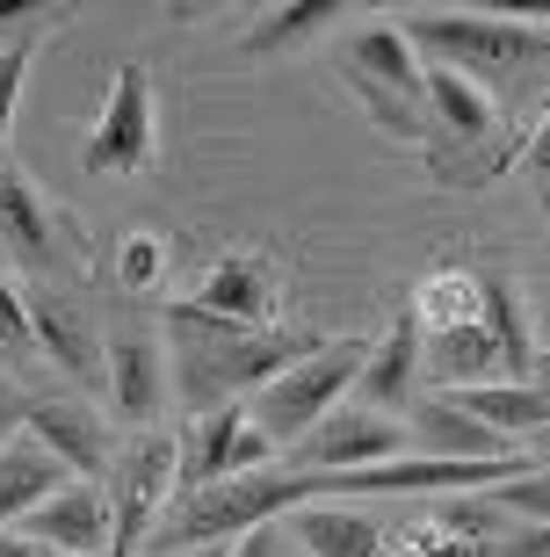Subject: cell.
Here are the masks:
<instances>
[{
    "instance_id": "cell-33",
    "label": "cell",
    "mask_w": 550,
    "mask_h": 557,
    "mask_svg": "<svg viewBox=\"0 0 550 557\" xmlns=\"http://www.w3.org/2000/svg\"><path fill=\"white\" fill-rule=\"evenodd\" d=\"M536 449H543V456H550V428H543V434H536Z\"/></svg>"
},
{
    "instance_id": "cell-13",
    "label": "cell",
    "mask_w": 550,
    "mask_h": 557,
    "mask_svg": "<svg viewBox=\"0 0 550 557\" xmlns=\"http://www.w3.org/2000/svg\"><path fill=\"white\" fill-rule=\"evenodd\" d=\"M22 428L37 434L44 449L59 456L73 478H95V471H109V434H102V420L87 413L81 398H29V413H22Z\"/></svg>"
},
{
    "instance_id": "cell-8",
    "label": "cell",
    "mask_w": 550,
    "mask_h": 557,
    "mask_svg": "<svg viewBox=\"0 0 550 557\" xmlns=\"http://www.w3.org/2000/svg\"><path fill=\"white\" fill-rule=\"evenodd\" d=\"M152 166V73L138 59L117 65V95H109L95 145H87V174H138Z\"/></svg>"
},
{
    "instance_id": "cell-22",
    "label": "cell",
    "mask_w": 550,
    "mask_h": 557,
    "mask_svg": "<svg viewBox=\"0 0 550 557\" xmlns=\"http://www.w3.org/2000/svg\"><path fill=\"white\" fill-rule=\"evenodd\" d=\"M492 507L508 521H529V529H543L550 521V471H522V478H508L500 493H492Z\"/></svg>"
},
{
    "instance_id": "cell-28",
    "label": "cell",
    "mask_w": 550,
    "mask_h": 557,
    "mask_svg": "<svg viewBox=\"0 0 550 557\" xmlns=\"http://www.w3.org/2000/svg\"><path fill=\"white\" fill-rule=\"evenodd\" d=\"M22 413H29V398H15L8 384H0V449H8V442L22 434Z\"/></svg>"
},
{
    "instance_id": "cell-20",
    "label": "cell",
    "mask_w": 550,
    "mask_h": 557,
    "mask_svg": "<svg viewBox=\"0 0 550 557\" xmlns=\"http://www.w3.org/2000/svg\"><path fill=\"white\" fill-rule=\"evenodd\" d=\"M261 305H268V269L254 261V253H232V261L204 283V297L174 305V319H218V311H232V319H261Z\"/></svg>"
},
{
    "instance_id": "cell-4",
    "label": "cell",
    "mask_w": 550,
    "mask_h": 557,
    "mask_svg": "<svg viewBox=\"0 0 550 557\" xmlns=\"http://www.w3.org/2000/svg\"><path fill=\"white\" fill-rule=\"evenodd\" d=\"M0 247L29 269V283L81 275V232L65 225L59 210L29 188V174H22V166H8V160H0Z\"/></svg>"
},
{
    "instance_id": "cell-10",
    "label": "cell",
    "mask_w": 550,
    "mask_h": 557,
    "mask_svg": "<svg viewBox=\"0 0 550 557\" xmlns=\"http://www.w3.org/2000/svg\"><path fill=\"white\" fill-rule=\"evenodd\" d=\"M22 543H44V550H65V557H109V493L102 485H65L37 507V515L15 521Z\"/></svg>"
},
{
    "instance_id": "cell-19",
    "label": "cell",
    "mask_w": 550,
    "mask_h": 557,
    "mask_svg": "<svg viewBox=\"0 0 550 557\" xmlns=\"http://www.w3.org/2000/svg\"><path fill=\"white\" fill-rule=\"evenodd\" d=\"M478 305H486V326H492V348H500V370H508V384H529L536 341H529V311H522V289L500 283V275H478Z\"/></svg>"
},
{
    "instance_id": "cell-32",
    "label": "cell",
    "mask_w": 550,
    "mask_h": 557,
    "mask_svg": "<svg viewBox=\"0 0 550 557\" xmlns=\"http://www.w3.org/2000/svg\"><path fill=\"white\" fill-rule=\"evenodd\" d=\"M174 557H232L224 543H196V550H174Z\"/></svg>"
},
{
    "instance_id": "cell-18",
    "label": "cell",
    "mask_w": 550,
    "mask_h": 557,
    "mask_svg": "<svg viewBox=\"0 0 550 557\" xmlns=\"http://www.w3.org/2000/svg\"><path fill=\"white\" fill-rule=\"evenodd\" d=\"M290 529H297V543H305L311 557H384V529H377L363 507L311 499V507H297V515H290Z\"/></svg>"
},
{
    "instance_id": "cell-14",
    "label": "cell",
    "mask_w": 550,
    "mask_h": 557,
    "mask_svg": "<svg viewBox=\"0 0 550 557\" xmlns=\"http://www.w3.org/2000/svg\"><path fill=\"white\" fill-rule=\"evenodd\" d=\"M413 384H420V319H413V311H399V319H391V333L369 348L363 376H355V392H363V406H377V413H391V420H406Z\"/></svg>"
},
{
    "instance_id": "cell-23",
    "label": "cell",
    "mask_w": 550,
    "mask_h": 557,
    "mask_svg": "<svg viewBox=\"0 0 550 557\" xmlns=\"http://www.w3.org/2000/svg\"><path fill=\"white\" fill-rule=\"evenodd\" d=\"M22 355H37V333H29V305H22V289L0 275V362H22Z\"/></svg>"
},
{
    "instance_id": "cell-11",
    "label": "cell",
    "mask_w": 550,
    "mask_h": 557,
    "mask_svg": "<svg viewBox=\"0 0 550 557\" xmlns=\"http://www.w3.org/2000/svg\"><path fill=\"white\" fill-rule=\"evenodd\" d=\"M420 102H428V138H449V145H492L500 138V109H492V95L478 81H464V73H449V65H420ZM492 160L508 166L514 152H500L492 145Z\"/></svg>"
},
{
    "instance_id": "cell-24",
    "label": "cell",
    "mask_w": 550,
    "mask_h": 557,
    "mask_svg": "<svg viewBox=\"0 0 550 557\" xmlns=\"http://www.w3.org/2000/svg\"><path fill=\"white\" fill-rule=\"evenodd\" d=\"M29 51H37V37L0 44V145H8V116H15V87H22V73H29Z\"/></svg>"
},
{
    "instance_id": "cell-26",
    "label": "cell",
    "mask_w": 550,
    "mask_h": 557,
    "mask_svg": "<svg viewBox=\"0 0 550 557\" xmlns=\"http://www.w3.org/2000/svg\"><path fill=\"white\" fill-rule=\"evenodd\" d=\"M522 160H529L536 188H543V210H550V116H543V131H536V138L522 145Z\"/></svg>"
},
{
    "instance_id": "cell-3",
    "label": "cell",
    "mask_w": 550,
    "mask_h": 557,
    "mask_svg": "<svg viewBox=\"0 0 550 557\" xmlns=\"http://www.w3.org/2000/svg\"><path fill=\"white\" fill-rule=\"evenodd\" d=\"M174 471H182L174 434H138V442H123L109 456V485H102L109 493V557H131L152 536V521L174 499Z\"/></svg>"
},
{
    "instance_id": "cell-30",
    "label": "cell",
    "mask_w": 550,
    "mask_h": 557,
    "mask_svg": "<svg viewBox=\"0 0 550 557\" xmlns=\"http://www.w3.org/2000/svg\"><path fill=\"white\" fill-rule=\"evenodd\" d=\"M529 384H536V392H550V348H536V362H529Z\"/></svg>"
},
{
    "instance_id": "cell-15",
    "label": "cell",
    "mask_w": 550,
    "mask_h": 557,
    "mask_svg": "<svg viewBox=\"0 0 550 557\" xmlns=\"http://www.w3.org/2000/svg\"><path fill=\"white\" fill-rule=\"evenodd\" d=\"M442 398L456 413H470L478 428H492L500 442H514V449L550 428V392H536V384H449Z\"/></svg>"
},
{
    "instance_id": "cell-12",
    "label": "cell",
    "mask_w": 550,
    "mask_h": 557,
    "mask_svg": "<svg viewBox=\"0 0 550 557\" xmlns=\"http://www.w3.org/2000/svg\"><path fill=\"white\" fill-rule=\"evenodd\" d=\"M399 428H406V442H420V456H464V463H514V456H522L514 442H500L492 428H478L470 413H456L442 392L413 398Z\"/></svg>"
},
{
    "instance_id": "cell-29",
    "label": "cell",
    "mask_w": 550,
    "mask_h": 557,
    "mask_svg": "<svg viewBox=\"0 0 550 557\" xmlns=\"http://www.w3.org/2000/svg\"><path fill=\"white\" fill-rule=\"evenodd\" d=\"M0 557H65V550H44V543H22V536H0Z\"/></svg>"
},
{
    "instance_id": "cell-5",
    "label": "cell",
    "mask_w": 550,
    "mask_h": 557,
    "mask_svg": "<svg viewBox=\"0 0 550 557\" xmlns=\"http://www.w3.org/2000/svg\"><path fill=\"white\" fill-rule=\"evenodd\" d=\"M347 73H355L377 124L406 131V138H428V102H420V65H413L406 29H363L347 44Z\"/></svg>"
},
{
    "instance_id": "cell-25",
    "label": "cell",
    "mask_w": 550,
    "mask_h": 557,
    "mask_svg": "<svg viewBox=\"0 0 550 557\" xmlns=\"http://www.w3.org/2000/svg\"><path fill=\"white\" fill-rule=\"evenodd\" d=\"M160 261H167L160 239H145V232H138V239H123V289H152Z\"/></svg>"
},
{
    "instance_id": "cell-27",
    "label": "cell",
    "mask_w": 550,
    "mask_h": 557,
    "mask_svg": "<svg viewBox=\"0 0 550 557\" xmlns=\"http://www.w3.org/2000/svg\"><path fill=\"white\" fill-rule=\"evenodd\" d=\"M232 557H283V536H276V521H268V529H246V536L232 543Z\"/></svg>"
},
{
    "instance_id": "cell-16",
    "label": "cell",
    "mask_w": 550,
    "mask_h": 557,
    "mask_svg": "<svg viewBox=\"0 0 550 557\" xmlns=\"http://www.w3.org/2000/svg\"><path fill=\"white\" fill-rule=\"evenodd\" d=\"M65 485H73V471H65L59 456H51L37 434L22 428L15 442L0 449V529H8V521H22V515H37L44 499L65 493Z\"/></svg>"
},
{
    "instance_id": "cell-2",
    "label": "cell",
    "mask_w": 550,
    "mask_h": 557,
    "mask_svg": "<svg viewBox=\"0 0 550 557\" xmlns=\"http://www.w3.org/2000/svg\"><path fill=\"white\" fill-rule=\"evenodd\" d=\"M406 44L413 51H435V65L464 73V81H508V73H529L550 65V29L508 15H442V8H420L406 15Z\"/></svg>"
},
{
    "instance_id": "cell-31",
    "label": "cell",
    "mask_w": 550,
    "mask_h": 557,
    "mask_svg": "<svg viewBox=\"0 0 550 557\" xmlns=\"http://www.w3.org/2000/svg\"><path fill=\"white\" fill-rule=\"evenodd\" d=\"M8 15H37V0H0V22Z\"/></svg>"
},
{
    "instance_id": "cell-9",
    "label": "cell",
    "mask_w": 550,
    "mask_h": 557,
    "mask_svg": "<svg viewBox=\"0 0 550 557\" xmlns=\"http://www.w3.org/2000/svg\"><path fill=\"white\" fill-rule=\"evenodd\" d=\"M22 305H29V333H37L44 362L73 370L81 384H109V355H102V341H95V319H87L73 297H59L51 283H29Z\"/></svg>"
},
{
    "instance_id": "cell-6",
    "label": "cell",
    "mask_w": 550,
    "mask_h": 557,
    "mask_svg": "<svg viewBox=\"0 0 550 557\" xmlns=\"http://www.w3.org/2000/svg\"><path fill=\"white\" fill-rule=\"evenodd\" d=\"M391 456H406V428L391 413H377V406H333L319 428L297 442V456H290L283 471H377V463H391Z\"/></svg>"
},
{
    "instance_id": "cell-1",
    "label": "cell",
    "mask_w": 550,
    "mask_h": 557,
    "mask_svg": "<svg viewBox=\"0 0 550 557\" xmlns=\"http://www.w3.org/2000/svg\"><path fill=\"white\" fill-rule=\"evenodd\" d=\"M363 362H369V341H319L311 355H297L283 376H268L261 392L246 398V420H254L276 449H290V442H305V434L355 392Z\"/></svg>"
},
{
    "instance_id": "cell-17",
    "label": "cell",
    "mask_w": 550,
    "mask_h": 557,
    "mask_svg": "<svg viewBox=\"0 0 550 557\" xmlns=\"http://www.w3.org/2000/svg\"><path fill=\"white\" fill-rule=\"evenodd\" d=\"M109 398H117V413L131 428H145L160 413V341L145 326H123L109 341Z\"/></svg>"
},
{
    "instance_id": "cell-21",
    "label": "cell",
    "mask_w": 550,
    "mask_h": 557,
    "mask_svg": "<svg viewBox=\"0 0 550 557\" xmlns=\"http://www.w3.org/2000/svg\"><path fill=\"white\" fill-rule=\"evenodd\" d=\"M341 15V0H290V8H261L254 15V29H246V51L254 59H268V51H283V44H297V37H311L319 22H333Z\"/></svg>"
},
{
    "instance_id": "cell-7",
    "label": "cell",
    "mask_w": 550,
    "mask_h": 557,
    "mask_svg": "<svg viewBox=\"0 0 550 557\" xmlns=\"http://www.w3.org/2000/svg\"><path fill=\"white\" fill-rule=\"evenodd\" d=\"M246 471H276V442H268L246 406H218L188 428L182 471H174V493H196V485H218V478H246Z\"/></svg>"
}]
</instances>
